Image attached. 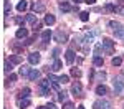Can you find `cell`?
Here are the masks:
<instances>
[{"mask_svg": "<svg viewBox=\"0 0 124 109\" xmlns=\"http://www.w3.org/2000/svg\"><path fill=\"white\" fill-rule=\"evenodd\" d=\"M51 81L50 79H41L40 81V96H48L51 91Z\"/></svg>", "mask_w": 124, "mask_h": 109, "instance_id": "1", "label": "cell"}, {"mask_svg": "<svg viewBox=\"0 0 124 109\" xmlns=\"http://www.w3.org/2000/svg\"><path fill=\"white\" fill-rule=\"evenodd\" d=\"M113 86H114V93H116V94L123 93V89H124V79H123V76H116L114 81H113Z\"/></svg>", "mask_w": 124, "mask_h": 109, "instance_id": "2", "label": "cell"}, {"mask_svg": "<svg viewBox=\"0 0 124 109\" xmlns=\"http://www.w3.org/2000/svg\"><path fill=\"white\" fill-rule=\"evenodd\" d=\"M93 108L94 109H113V106H111V102L108 99H98V101H94Z\"/></svg>", "mask_w": 124, "mask_h": 109, "instance_id": "3", "label": "cell"}, {"mask_svg": "<svg viewBox=\"0 0 124 109\" xmlns=\"http://www.w3.org/2000/svg\"><path fill=\"white\" fill-rule=\"evenodd\" d=\"M101 45H103V48L106 50V53H113V50H114V41L111 38H103V41H101Z\"/></svg>", "mask_w": 124, "mask_h": 109, "instance_id": "4", "label": "cell"}, {"mask_svg": "<svg viewBox=\"0 0 124 109\" xmlns=\"http://www.w3.org/2000/svg\"><path fill=\"white\" fill-rule=\"evenodd\" d=\"M53 38H55V41H58V43H66V33L63 31V30H56L55 33H53Z\"/></svg>", "mask_w": 124, "mask_h": 109, "instance_id": "5", "label": "cell"}, {"mask_svg": "<svg viewBox=\"0 0 124 109\" xmlns=\"http://www.w3.org/2000/svg\"><path fill=\"white\" fill-rule=\"evenodd\" d=\"M98 33H99L98 30H91V31H88V33H86V35H85V38H83V41H85L86 45H89V43H93Z\"/></svg>", "mask_w": 124, "mask_h": 109, "instance_id": "6", "label": "cell"}, {"mask_svg": "<svg viewBox=\"0 0 124 109\" xmlns=\"http://www.w3.org/2000/svg\"><path fill=\"white\" fill-rule=\"evenodd\" d=\"M71 93H73L76 98H83V88H81V84H79V83H73Z\"/></svg>", "mask_w": 124, "mask_h": 109, "instance_id": "7", "label": "cell"}, {"mask_svg": "<svg viewBox=\"0 0 124 109\" xmlns=\"http://www.w3.org/2000/svg\"><path fill=\"white\" fill-rule=\"evenodd\" d=\"M40 59H41V55H40L38 51H33V53H30V55H28V61L31 63V65L40 63Z\"/></svg>", "mask_w": 124, "mask_h": 109, "instance_id": "8", "label": "cell"}, {"mask_svg": "<svg viewBox=\"0 0 124 109\" xmlns=\"http://www.w3.org/2000/svg\"><path fill=\"white\" fill-rule=\"evenodd\" d=\"M45 3H41V2H35V3H31V10L33 12H38V13H41V12H45Z\"/></svg>", "mask_w": 124, "mask_h": 109, "instance_id": "9", "label": "cell"}, {"mask_svg": "<svg viewBox=\"0 0 124 109\" xmlns=\"http://www.w3.org/2000/svg\"><path fill=\"white\" fill-rule=\"evenodd\" d=\"M65 58H66L68 65H71V63L75 61V51H73V50H68L66 53H65Z\"/></svg>", "mask_w": 124, "mask_h": 109, "instance_id": "10", "label": "cell"}, {"mask_svg": "<svg viewBox=\"0 0 124 109\" xmlns=\"http://www.w3.org/2000/svg\"><path fill=\"white\" fill-rule=\"evenodd\" d=\"M27 35H28V31H27V28H23V27H22V28H18V30H17V33H15V36H17L18 40L27 38Z\"/></svg>", "mask_w": 124, "mask_h": 109, "instance_id": "11", "label": "cell"}, {"mask_svg": "<svg viewBox=\"0 0 124 109\" xmlns=\"http://www.w3.org/2000/svg\"><path fill=\"white\" fill-rule=\"evenodd\" d=\"M40 76H41V73H40L38 69H31L28 74V78L31 79V81H37V79H40Z\"/></svg>", "mask_w": 124, "mask_h": 109, "instance_id": "12", "label": "cell"}, {"mask_svg": "<svg viewBox=\"0 0 124 109\" xmlns=\"http://www.w3.org/2000/svg\"><path fill=\"white\" fill-rule=\"evenodd\" d=\"M60 10H61V12H70V10H71L68 0H60Z\"/></svg>", "mask_w": 124, "mask_h": 109, "instance_id": "13", "label": "cell"}, {"mask_svg": "<svg viewBox=\"0 0 124 109\" xmlns=\"http://www.w3.org/2000/svg\"><path fill=\"white\" fill-rule=\"evenodd\" d=\"M96 94H99V96H104V94H108V88H106L104 84H99V86L96 88Z\"/></svg>", "mask_w": 124, "mask_h": 109, "instance_id": "14", "label": "cell"}, {"mask_svg": "<svg viewBox=\"0 0 124 109\" xmlns=\"http://www.w3.org/2000/svg\"><path fill=\"white\" fill-rule=\"evenodd\" d=\"M28 106H30V99H28V98L18 99V108H20V109H25V108H28Z\"/></svg>", "mask_w": 124, "mask_h": 109, "instance_id": "15", "label": "cell"}, {"mask_svg": "<svg viewBox=\"0 0 124 109\" xmlns=\"http://www.w3.org/2000/svg\"><path fill=\"white\" fill-rule=\"evenodd\" d=\"M28 94H30V88H23V89H20V93H18V99H25V98H28Z\"/></svg>", "mask_w": 124, "mask_h": 109, "instance_id": "16", "label": "cell"}, {"mask_svg": "<svg viewBox=\"0 0 124 109\" xmlns=\"http://www.w3.org/2000/svg\"><path fill=\"white\" fill-rule=\"evenodd\" d=\"M27 7H28V2L27 0H22V2H18V5H17V10L18 12H25Z\"/></svg>", "mask_w": 124, "mask_h": 109, "instance_id": "17", "label": "cell"}, {"mask_svg": "<svg viewBox=\"0 0 124 109\" xmlns=\"http://www.w3.org/2000/svg\"><path fill=\"white\" fill-rule=\"evenodd\" d=\"M51 36H53V33H51L50 30H46V31H43V33H41V40H43L45 43H46V41H50V38H51Z\"/></svg>", "mask_w": 124, "mask_h": 109, "instance_id": "18", "label": "cell"}, {"mask_svg": "<svg viewBox=\"0 0 124 109\" xmlns=\"http://www.w3.org/2000/svg\"><path fill=\"white\" fill-rule=\"evenodd\" d=\"M55 22H56L55 15H46V17H45V23H46V25H55Z\"/></svg>", "mask_w": 124, "mask_h": 109, "instance_id": "19", "label": "cell"}, {"mask_svg": "<svg viewBox=\"0 0 124 109\" xmlns=\"http://www.w3.org/2000/svg\"><path fill=\"white\" fill-rule=\"evenodd\" d=\"M10 61H12L13 65H18V63H22V56H18V55H12V56H10Z\"/></svg>", "mask_w": 124, "mask_h": 109, "instance_id": "20", "label": "cell"}, {"mask_svg": "<svg viewBox=\"0 0 124 109\" xmlns=\"http://www.w3.org/2000/svg\"><path fill=\"white\" fill-rule=\"evenodd\" d=\"M15 79H17V76L10 73V76L7 78V81H5V86H10V84H13V83H15Z\"/></svg>", "mask_w": 124, "mask_h": 109, "instance_id": "21", "label": "cell"}, {"mask_svg": "<svg viewBox=\"0 0 124 109\" xmlns=\"http://www.w3.org/2000/svg\"><path fill=\"white\" fill-rule=\"evenodd\" d=\"M30 71H31V69H30L28 66H22V68H20V74H22V76H28Z\"/></svg>", "mask_w": 124, "mask_h": 109, "instance_id": "22", "label": "cell"}, {"mask_svg": "<svg viewBox=\"0 0 124 109\" xmlns=\"http://www.w3.org/2000/svg\"><path fill=\"white\" fill-rule=\"evenodd\" d=\"M109 27H111V30H113V31H116V30L121 28L123 25H121V23H117V22H109Z\"/></svg>", "mask_w": 124, "mask_h": 109, "instance_id": "23", "label": "cell"}, {"mask_svg": "<svg viewBox=\"0 0 124 109\" xmlns=\"http://www.w3.org/2000/svg\"><path fill=\"white\" fill-rule=\"evenodd\" d=\"M27 22H28V23H38V22H37V17H35V15H33V13H28V15H27Z\"/></svg>", "mask_w": 124, "mask_h": 109, "instance_id": "24", "label": "cell"}, {"mask_svg": "<svg viewBox=\"0 0 124 109\" xmlns=\"http://www.w3.org/2000/svg\"><path fill=\"white\" fill-rule=\"evenodd\" d=\"M51 69H53V71H58V69H61V61H60V59H55V63H53Z\"/></svg>", "mask_w": 124, "mask_h": 109, "instance_id": "25", "label": "cell"}, {"mask_svg": "<svg viewBox=\"0 0 124 109\" xmlns=\"http://www.w3.org/2000/svg\"><path fill=\"white\" fill-rule=\"evenodd\" d=\"M66 96H68V93H65V91H58V99L63 102V101H66Z\"/></svg>", "mask_w": 124, "mask_h": 109, "instance_id": "26", "label": "cell"}, {"mask_svg": "<svg viewBox=\"0 0 124 109\" xmlns=\"http://www.w3.org/2000/svg\"><path fill=\"white\" fill-rule=\"evenodd\" d=\"M111 63H113V66H121V65H123V59L119 58V56H116V58H113Z\"/></svg>", "mask_w": 124, "mask_h": 109, "instance_id": "27", "label": "cell"}, {"mask_svg": "<svg viewBox=\"0 0 124 109\" xmlns=\"http://www.w3.org/2000/svg\"><path fill=\"white\" fill-rule=\"evenodd\" d=\"M93 63H94L96 66H103V58L101 56H94L93 58Z\"/></svg>", "mask_w": 124, "mask_h": 109, "instance_id": "28", "label": "cell"}, {"mask_svg": "<svg viewBox=\"0 0 124 109\" xmlns=\"http://www.w3.org/2000/svg\"><path fill=\"white\" fill-rule=\"evenodd\" d=\"M114 35L117 36V38H124V27H121L119 30H116V31H114Z\"/></svg>", "mask_w": 124, "mask_h": 109, "instance_id": "29", "label": "cell"}, {"mask_svg": "<svg viewBox=\"0 0 124 109\" xmlns=\"http://www.w3.org/2000/svg\"><path fill=\"white\" fill-rule=\"evenodd\" d=\"M79 18H81V22H88L89 13H88V12H81V13H79Z\"/></svg>", "mask_w": 124, "mask_h": 109, "instance_id": "30", "label": "cell"}, {"mask_svg": "<svg viewBox=\"0 0 124 109\" xmlns=\"http://www.w3.org/2000/svg\"><path fill=\"white\" fill-rule=\"evenodd\" d=\"M71 76H75V78H79L81 76V71L78 68H71Z\"/></svg>", "mask_w": 124, "mask_h": 109, "instance_id": "31", "label": "cell"}, {"mask_svg": "<svg viewBox=\"0 0 124 109\" xmlns=\"http://www.w3.org/2000/svg\"><path fill=\"white\" fill-rule=\"evenodd\" d=\"M114 13H117V15H124V5H117L114 10Z\"/></svg>", "mask_w": 124, "mask_h": 109, "instance_id": "32", "label": "cell"}, {"mask_svg": "<svg viewBox=\"0 0 124 109\" xmlns=\"http://www.w3.org/2000/svg\"><path fill=\"white\" fill-rule=\"evenodd\" d=\"M68 81H70L68 74H61V76H60V83H63V84H65V83H68Z\"/></svg>", "mask_w": 124, "mask_h": 109, "instance_id": "33", "label": "cell"}, {"mask_svg": "<svg viewBox=\"0 0 124 109\" xmlns=\"http://www.w3.org/2000/svg\"><path fill=\"white\" fill-rule=\"evenodd\" d=\"M3 69H5L7 73L12 71V69H13V68H12V61H5V68H3Z\"/></svg>", "mask_w": 124, "mask_h": 109, "instance_id": "34", "label": "cell"}, {"mask_svg": "<svg viewBox=\"0 0 124 109\" xmlns=\"http://www.w3.org/2000/svg\"><path fill=\"white\" fill-rule=\"evenodd\" d=\"M63 109H75V104L73 102H65L63 104Z\"/></svg>", "mask_w": 124, "mask_h": 109, "instance_id": "35", "label": "cell"}, {"mask_svg": "<svg viewBox=\"0 0 124 109\" xmlns=\"http://www.w3.org/2000/svg\"><path fill=\"white\" fill-rule=\"evenodd\" d=\"M40 28H41V23H35V25H33V31H35V33H38Z\"/></svg>", "mask_w": 124, "mask_h": 109, "instance_id": "36", "label": "cell"}, {"mask_svg": "<svg viewBox=\"0 0 124 109\" xmlns=\"http://www.w3.org/2000/svg\"><path fill=\"white\" fill-rule=\"evenodd\" d=\"M106 10H109V12H114L116 7H114V5H111V3H108V5H106Z\"/></svg>", "mask_w": 124, "mask_h": 109, "instance_id": "37", "label": "cell"}, {"mask_svg": "<svg viewBox=\"0 0 124 109\" xmlns=\"http://www.w3.org/2000/svg\"><path fill=\"white\" fill-rule=\"evenodd\" d=\"M45 108H46V109H56V108H55V104H53V102H50V104H46Z\"/></svg>", "mask_w": 124, "mask_h": 109, "instance_id": "38", "label": "cell"}, {"mask_svg": "<svg viewBox=\"0 0 124 109\" xmlns=\"http://www.w3.org/2000/svg\"><path fill=\"white\" fill-rule=\"evenodd\" d=\"M33 43V38H27L25 40V45H31Z\"/></svg>", "mask_w": 124, "mask_h": 109, "instance_id": "39", "label": "cell"}, {"mask_svg": "<svg viewBox=\"0 0 124 109\" xmlns=\"http://www.w3.org/2000/svg\"><path fill=\"white\" fill-rule=\"evenodd\" d=\"M15 22H17V23H22V22H23V18H22V17H17V18H15Z\"/></svg>", "mask_w": 124, "mask_h": 109, "instance_id": "40", "label": "cell"}, {"mask_svg": "<svg viewBox=\"0 0 124 109\" xmlns=\"http://www.w3.org/2000/svg\"><path fill=\"white\" fill-rule=\"evenodd\" d=\"M94 2H96V0H86V3H89V5H93Z\"/></svg>", "mask_w": 124, "mask_h": 109, "instance_id": "41", "label": "cell"}, {"mask_svg": "<svg viewBox=\"0 0 124 109\" xmlns=\"http://www.w3.org/2000/svg\"><path fill=\"white\" fill-rule=\"evenodd\" d=\"M73 2H76V5H78V3H81L83 0H73Z\"/></svg>", "mask_w": 124, "mask_h": 109, "instance_id": "42", "label": "cell"}, {"mask_svg": "<svg viewBox=\"0 0 124 109\" xmlns=\"http://www.w3.org/2000/svg\"><path fill=\"white\" fill-rule=\"evenodd\" d=\"M37 109H46V108H45V106H40V108H37Z\"/></svg>", "mask_w": 124, "mask_h": 109, "instance_id": "43", "label": "cell"}, {"mask_svg": "<svg viewBox=\"0 0 124 109\" xmlns=\"http://www.w3.org/2000/svg\"><path fill=\"white\" fill-rule=\"evenodd\" d=\"M78 109H85V106H78Z\"/></svg>", "mask_w": 124, "mask_h": 109, "instance_id": "44", "label": "cell"}, {"mask_svg": "<svg viewBox=\"0 0 124 109\" xmlns=\"http://www.w3.org/2000/svg\"><path fill=\"white\" fill-rule=\"evenodd\" d=\"M121 2H124V0H121Z\"/></svg>", "mask_w": 124, "mask_h": 109, "instance_id": "45", "label": "cell"}]
</instances>
